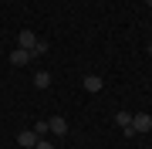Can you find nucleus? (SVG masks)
<instances>
[{
	"mask_svg": "<svg viewBox=\"0 0 152 149\" xmlns=\"http://www.w3.org/2000/svg\"><path fill=\"white\" fill-rule=\"evenodd\" d=\"M152 129V115L149 112H139V115H132V126L125 129V136H135V132H149Z\"/></svg>",
	"mask_w": 152,
	"mask_h": 149,
	"instance_id": "nucleus-1",
	"label": "nucleus"
},
{
	"mask_svg": "<svg viewBox=\"0 0 152 149\" xmlns=\"http://www.w3.org/2000/svg\"><path fill=\"white\" fill-rule=\"evenodd\" d=\"M31 58H34V51H27V48H14V51H10V65H14V68L31 65Z\"/></svg>",
	"mask_w": 152,
	"mask_h": 149,
	"instance_id": "nucleus-2",
	"label": "nucleus"
},
{
	"mask_svg": "<svg viewBox=\"0 0 152 149\" xmlns=\"http://www.w3.org/2000/svg\"><path fill=\"white\" fill-rule=\"evenodd\" d=\"M37 132H34V129H20V132H17V146H24V149H34L37 146Z\"/></svg>",
	"mask_w": 152,
	"mask_h": 149,
	"instance_id": "nucleus-3",
	"label": "nucleus"
},
{
	"mask_svg": "<svg viewBox=\"0 0 152 149\" xmlns=\"http://www.w3.org/2000/svg\"><path fill=\"white\" fill-rule=\"evenodd\" d=\"M81 85H85V92L98 95V92L105 88V78H102V75H85V78H81Z\"/></svg>",
	"mask_w": 152,
	"mask_h": 149,
	"instance_id": "nucleus-4",
	"label": "nucleus"
},
{
	"mask_svg": "<svg viewBox=\"0 0 152 149\" xmlns=\"http://www.w3.org/2000/svg\"><path fill=\"white\" fill-rule=\"evenodd\" d=\"M48 132H54L58 139L68 136V122H64V115H51V119H48Z\"/></svg>",
	"mask_w": 152,
	"mask_h": 149,
	"instance_id": "nucleus-5",
	"label": "nucleus"
},
{
	"mask_svg": "<svg viewBox=\"0 0 152 149\" xmlns=\"http://www.w3.org/2000/svg\"><path fill=\"white\" fill-rule=\"evenodd\" d=\"M17 44H20V48H34V44H37V34H34V31H20V34H17Z\"/></svg>",
	"mask_w": 152,
	"mask_h": 149,
	"instance_id": "nucleus-6",
	"label": "nucleus"
},
{
	"mask_svg": "<svg viewBox=\"0 0 152 149\" xmlns=\"http://www.w3.org/2000/svg\"><path fill=\"white\" fill-rule=\"evenodd\" d=\"M115 126H118L122 132H125V129L132 126V112H115Z\"/></svg>",
	"mask_w": 152,
	"mask_h": 149,
	"instance_id": "nucleus-7",
	"label": "nucleus"
},
{
	"mask_svg": "<svg viewBox=\"0 0 152 149\" xmlns=\"http://www.w3.org/2000/svg\"><path fill=\"white\" fill-rule=\"evenodd\" d=\"M34 85L37 88H51V71H34Z\"/></svg>",
	"mask_w": 152,
	"mask_h": 149,
	"instance_id": "nucleus-8",
	"label": "nucleus"
},
{
	"mask_svg": "<svg viewBox=\"0 0 152 149\" xmlns=\"http://www.w3.org/2000/svg\"><path fill=\"white\" fill-rule=\"evenodd\" d=\"M48 48H51V44H48V41H37V44H34L31 51H34V54H48Z\"/></svg>",
	"mask_w": 152,
	"mask_h": 149,
	"instance_id": "nucleus-9",
	"label": "nucleus"
},
{
	"mask_svg": "<svg viewBox=\"0 0 152 149\" xmlns=\"http://www.w3.org/2000/svg\"><path fill=\"white\" fill-rule=\"evenodd\" d=\"M34 149H54V146H51L48 139H37V146H34Z\"/></svg>",
	"mask_w": 152,
	"mask_h": 149,
	"instance_id": "nucleus-10",
	"label": "nucleus"
},
{
	"mask_svg": "<svg viewBox=\"0 0 152 149\" xmlns=\"http://www.w3.org/2000/svg\"><path fill=\"white\" fill-rule=\"evenodd\" d=\"M145 4H149V10H152V0H145Z\"/></svg>",
	"mask_w": 152,
	"mask_h": 149,
	"instance_id": "nucleus-11",
	"label": "nucleus"
}]
</instances>
